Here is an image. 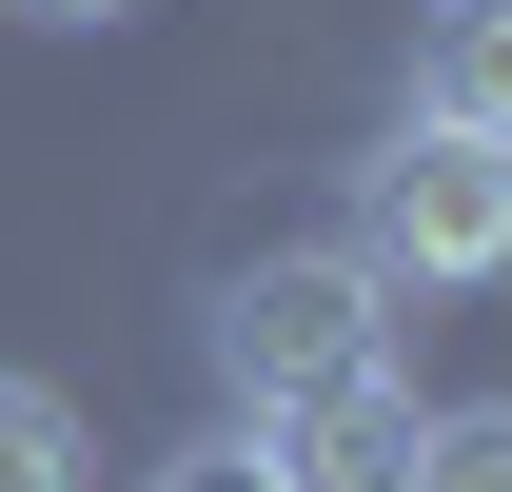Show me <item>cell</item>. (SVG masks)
<instances>
[{
    "mask_svg": "<svg viewBox=\"0 0 512 492\" xmlns=\"http://www.w3.org/2000/svg\"><path fill=\"white\" fill-rule=\"evenodd\" d=\"M0 492H79V414H60V374H0Z\"/></svg>",
    "mask_w": 512,
    "mask_h": 492,
    "instance_id": "8992f818",
    "label": "cell"
},
{
    "mask_svg": "<svg viewBox=\"0 0 512 492\" xmlns=\"http://www.w3.org/2000/svg\"><path fill=\"white\" fill-rule=\"evenodd\" d=\"M414 119L512 138V0H434V20H414Z\"/></svg>",
    "mask_w": 512,
    "mask_h": 492,
    "instance_id": "277c9868",
    "label": "cell"
},
{
    "mask_svg": "<svg viewBox=\"0 0 512 492\" xmlns=\"http://www.w3.org/2000/svg\"><path fill=\"white\" fill-rule=\"evenodd\" d=\"M138 492H276V473H256V433L217 414V433H178V453H158V473H138Z\"/></svg>",
    "mask_w": 512,
    "mask_h": 492,
    "instance_id": "52a82bcc",
    "label": "cell"
},
{
    "mask_svg": "<svg viewBox=\"0 0 512 492\" xmlns=\"http://www.w3.org/2000/svg\"><path fill=\"white\" fill-rule=\"evenodd\" d=\"M20 20H60V40H79V20H138V0H20Z\"/></svg>",
    "mask_w": 512,
    "mask_h": 492,
    "instance_id": "ba28073f",
    "label": "cell"
},
{
    "mask_svg": "<svg viewBox=\"0 0 512 492\" xmlns=\"http://www.w3.org/2000/svg\"><path fill=\"white\" fill-rule=\"evenodd\" d=\"M237 433H256L276 492H375L394 433H414V394H394V374H335V394H276V414H237Z\"/></svg>",
    "mask_w": 512,
    "mask_h": 492,
    "instance_id": "3957f363",
    "label": "cell"
},
{
    "mask_svg": "<svg viewBox=\"0 0 512 492\" xmlns=\"http://www.w3.org/2000/svg\"><path fill=\"white\" fill-rule=\"evenodd\" d=\"M355 276H394V296H493L512 276V138L473 119H394L375 158H355Z\"/></svg>",
    "mask_w": 512,
    "mask_h": 492,
    "instance_id": "6da1fadb",
    "label": "cell"
},
{
    "mask_svg": "<svg viewBox=\"0 0 512 492\" xmlns=\"http://www.w3.org/2000/svg\"><path fill=\"white\" fill-rule=\"evenodd\" d=\"M197 355H217V394L237 414H276V394H335V374H394V276H355V256H237L217 276V315H197Z\"/></svg>",
    "mask_w": 512,
    "mask_h": 492,
    "instance_id": "7a4b0ae2",
    "label": "cell"
},
{
    "mask_svg": "<svg viewBox=\"0 0 512 492\" xmlns=\"http://www.w3.org/2000/svg\"><path fill=\"white\" fill-rule=\"evenodd\" d=\"M375 492H512V394H453V414H414Z\"/></svg>",
    "mask_w": 512,
    "mask_h": 492,
    "instance_id": "5b68a950",
    "label": "cell"
}]
</instances>
